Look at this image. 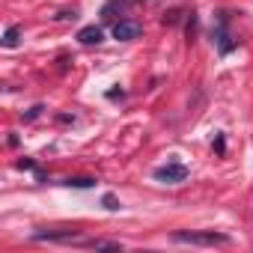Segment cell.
<instances>
[{
	"label": "cell",
	"instance_id": "obj_1",
	"mask_svg": "<svg viewBox=\"0 0 253 253\" xmlns=\"http://www.w3.org/2000/svg\"><path fill=\"white\" fill-rule=\"evenodd\" d=\"M211 45L220 57H229L235 48H238V39L232 36L229 30V12L226 9H217L214 12V24H211Z\"/></svg>",
	"mask_w": 253,
	"mask_h": 253
},
{
	"label": "cell",
	"instance_id": "obj_2",
	"mask_svg": "<svg viewBox=\"0 0 253 253\" xmlns=\"http://www.w3.org/2000/svg\"><path fill=\"white\" fill-rule=\"evenodd\" d=\"M176 244H197V247H220V244H229V235L223 232H214V229H206V232H188V229H179L170 235Z\"/></svg>",
	"mask_w": 253,
	"mask_h": 253
},
{
	"label": "cell",
	"instance_id": "obj_3",
	"mask_svg": "<svg viewBox=\"0 0 253 253\" xmlns=\"http://www.w3.org/2000/svg\"><path fill=\"white\" fill-rule=\"evenodd\" d=\"M110 33H113V39H119V42H134V39L143 33V24H140L137 18H116V21L110 24Z\"/></svg>",
	"mask_w": 253,
	"mask_h": 253
},
{
	"label": "cell",
	"instance_id": "obj_4",
	"mask_svg": "<svg viewBox=\"0 0 253 253\" xmlns=\"http://www.w3.org/2000/svg\"><path fill=\"white\" fill-rule=\"evenodd\" d=\"M152 176H155L158 182L179 185V182H185V179H188V167H185V164H179V161H167V164H164V167H158Z\"/></svg>",
	"mask_w": 253,
	"mask_h": 253
},
{
	"label": "cell",
	"instance_id": "obj_5",
	"mask_svg": "<svg viewBox=\"0 0 253 253\" xmlns=\"http://www.w3.org/2000/svg\"><path fill=\"white\" fill-rule=\"evenodd\" d=\"M33 241H60V244H78L81 232L63 229V232H33Z\"/></svg>",
	"mask_w": 253,
	"mask_h": 253
},
{
	"label": "cell",
	"instance_id": "obj_6",
	"mask_svg": "<svg viewBox=\"0 0 253 253\" xmlns=\"http://www.w3.org/2000/svg\"><path fill=\"white\" fill-rule=\"evenodd\" d=\"M131 3H137V0H107V3L101 6V18L113 24V21H116V15H125Z\"/></svg>",
	"mask_w": 253,
	"mask_h": 253
},
{
	"label": "cell",
	"instance_id": "obj_7",
	"mask_svg": "<svg viewBox=\"0 0 253 253\" xmlns=\"http://www.w3.org/2000/svg\"><path fill=\"white\" fill-rule=\"evenodd\" d=\"M78 42L81 45H101L104 42V30L98 24H86V27L78 30Z\"/></svg>",
	"mask_w": 253,
	"mask_h": 253
},
{
	"label": "cell",
	"instance_id": "obj_8",
	"mask_svg": "<svg viewBox=\"0 0 253 253\" xmlns=\"http://www.w3.org/2000/svg\"><path fill=\"white\" fill-rule=\"evenodd\" d=\"M78 244L81 247H89V250H122L119 241H107V238H81Z\"/></svg>",
	"mask_w": 253,
	"mask_h": 253
},
{
	"label": "cell",
	"instance_id": "obj_9",
	"mask_svg": "<svg viewBox=\"0 0 253 253\" xmlns=\"http://www.w3.org/2000/svg\"><path fill=\"white\" fill-rule=\"evenodd\" d=\"M21 33H24V27H21V24L6 27V33H3V48H15V45L21 42Z\"/></svg>",
	"mask_w": 253,
	"mask_h": 253
},
{
	"label": "cell",
	"instance_id": "obj_10",
	"mask_svg": "<svg viewBox=\"0 0 253 253\" xmlns=\"http://www.w3.org/2000/svg\"><path fill=\"white\" fill-rule=\"evenodd\" d=\"M63 185H69V188H92L95 179H89V176H78V179H66Z\"/></svg>",
	"mask_w": 253,
	"mask_h": 253
},
{
	"label": "cell",
	"instance_id": "obj_11",
	"mask_svg": "<svg viewBox=\"0 0 253 253\" xmlns=\"http://www.w3.org/2000/svg\"><path fill=\"white\" fill-rule=\"evenodd\" d=\"M42 110H45V107H42V104H33V107H30V110H27V113H24V116H21V119H24V122H33V119H36V116H42Z\"/></svg>",
	"mask_w": 253,
	"mask_h": 253
},
{
	"label": "cell",
	"instance_id": "obj_12",
	"mask_svg": "<svg viewBox=\"0 0 253 253\" xmlns=\"http://www.w3.org/2000/svg\"><path fill=\"white\" fill-rule=\"evenodd\" d=\"M101 203H104V209H107V211H116V209H119V200H116L113 194H104V197H101Z\"/></svg>",
	"mask_w": 253,
	"mask_h": 253
},
{
	"label": "cell",
	"instance_id": "obj_13",
	"mask_svg": "<svg viewBox=\"0 0 253 253\" xmlns=\"http://www.w3.org/2000/svg\"><path fill=\"white\" fill-rule=\"evenodd\" d=\"M107 98H110V101H116V98H125V92H122V89H110V92H107Z\"/></svg>",
	"mask_w": 253,
	"mask_h": 253
},
{
	"label": "cell",
	"instance_id": "obj_14",
	"mask_svg": "<svg viewBox=\"0 0 253 253\" xmlns=\"http://www.w3.org/2000/svg\"><path fill=\"white\" fill-rule=\"evenodd\" d=\"M137 3H158V0H137Z\"/></svg>",
	"mask_w": 253,
	"mask_h": 253
}]
</instances>
